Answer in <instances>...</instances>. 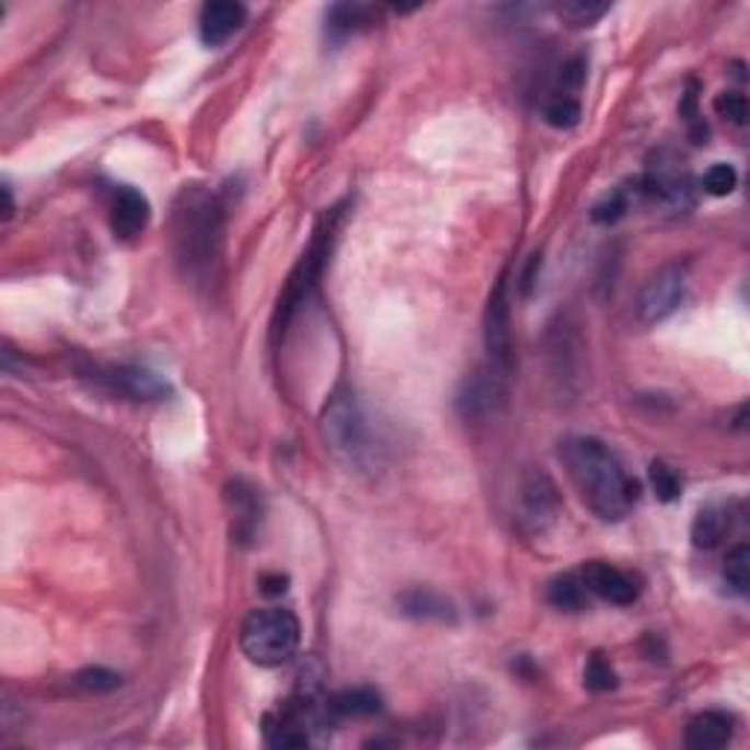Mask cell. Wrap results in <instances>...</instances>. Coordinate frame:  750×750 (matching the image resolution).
<instances>
[{
  "label": "cell",
  "instance_id": "1",
  "mask_svg": "<svg viewBox=\"0 0 750 750\" xmlns=\"http://www.w3.org/2000/svg\"><path fill=\"white\" fill-rule=\"evenodd\" d=\"M561 458L575 481L580 498L598 519L622 522L636 505L639 487L624 472L622 461L596 437H572L561 449Z\"/></svg>",
  "mask_w": 750,
  "mask_h": 750
},
{
  "label": "cell",
  "instance_id": "2",
  "mask_svg": "<svg viewBox=\"0 0 750 750\" xmlns=\"http://www.w3.org/2000/svg\"><path fill=\"white\" fill-rule=\"evenodd\" d=\"M223 238V206L208 191H185L173 215L176 258L194 279H206L220 255Z\"/></svg>",
  "mask_w": 750,
  "mask_h": 750
},
{
  "label": "cell",
  "instance_id": "3",
  "mask_svg": "<svg viewBox=\"0 0 750 750\" xmlns=\"http://www.w3.org/2000/svg\"><path fill=\"white\" fill-rule=\"evenodd\" d=\"M320 425H323V437H326L332 454L349 470L364 472L376 463V446H372L367 414L353 390L337 388L328 396Z\"/></svg>",
  "mask_w": 750,
  "mask_h": 750
},
{
  "label": "cell",
  "instance_id": "4",
  "mask_svg": "<svg viewBox=\"0 0 750 750\" xmlns=\"http://www.w3.org/2000/svg\"><path fill=\"white\" fill-rule=\"evenodd\" d=\"M299 619L285 607H264L246 615L244 627H241V651L250 662L262 666V669H276L297 654Z\"/></svg>",
  "mask_w": 750,
  "mask_h": 750
},
{
  "label": "cell",
  "instance_id": "5",
  "mask_svg": "<svg viewBox=\"0 0 750 750\" xmlns=\"http://www.w3.org/2000/svg\"><path fill=\"white\" fill-rule=\"evenodd\" d=\"M341 208H332V215L320 220V227L314 229V238H311V246H308L299 264L290 273L288 285L281 290L279 305H276V316H273V337H285L288 326L293 323L297 311L308 302V297L314 293L316 281L323 276V267H326V258L332 253V241H335L337 232V215Z\"/></svg>",
  "mask_w": 750,
  "mask_h": 750
},
{
  "label": "cell",
  "instance_id": "6",
  "mask_svg": "<svg viewBox=\"0 0 750 750\" xmlns=\"http://www.w3.org/2000/svg\"><path fill=\"white\" fill-rule=\"evenodd\" d=\"M642 194L669 208V211H686L695 203V182L689 176L686 164L674 153H657L648 171L642 176Z\"/></svg>",
  "mask_w": 750,
  "mask_h": 750
},
{
  "label": "cell",
  "instance_id": "7",
  "mask_svg": "<svg viewBox=\"0 0 750 750\" xmlns=\"http://www.w3.org/2000/svg\"><path fill=\"white\" fill-rule=\"evenodd\" d=\"M507 399V372L496 370V367H481L472 376L463 379L454 396V407L466 423H481L505 405Z\"/></svg>",
  "mask_w": 750,
  "mask_h": 750
},
{
  "label": "cell",
  "instance_id": "8",
  "mask_svg": "<svg viewBox=\"0 0 750 750\" xmlns=\"http://www.w3.org/2000/svg\"><path fill=\"white\" fill-rule=\"evenodd\" d=\"M686 297V267L669 264L657 276L648 279V285L639 293V320L645 326L662 323L680 308Z\"/></svg>",
  "mask_w": 750,
  "mask_h": 750
},
{
  "label": "cell",
  "instance_id": "9",
  "mask_svg": "<svg viewBox=\"0 0 750 750\" xmlns=\"http://www.w3.org/2000/svg\"><path fill=\"white\" fill-rule=\"evenodd\" d=\"M484 344H487L489 367L510 372L514 361V337H510V299H507V276H501L496 290L489 293L484 314Z\"/></svg>",
  "mask_w": 750,
  "mask_h": 750
},
{
  "label": "cell",
  "instance_id": "10",
  "mask_svg": "<svg viewBox=\"0 0 750 750\" xmlns=\"http://www.w3.org/2000/svg\"><path fill=\"white\" fill-rule=\"evenodd\" d=\"M580 580H584L587 592L598 596L601 601H607V604L631 607L633 601L639 598L636 580H633L627 572L619 569V566H613V563H587V569H584V578Z\"/></svg>",
  "mask_w": 750,
  "mask_h": 750
},
{
  "label": "cell",
  "instance_id": "11",
  "mask_svg": "<svg viewBox=\"0 0 750 750\" xmlns=\"http://www.w3.org/2000/svg\"><path fill=\"white\" fill-rule=\"evenodd\" d=\"M97 381L106 384L112 393L136 399V402H159V399L171 393V388L159 376L138 370V367H109V370H100Z\"/></svg>",
  "mask_w": 750,
  "mask_h": 750
},
{
  "label": "cell",
  "instance_id": "12",
  "mask_svg": "<svg viewBox=\"0 0 750 750\" xmlns=\"http://www.w3.org/2000/svg\"><path fill=\"white\" fill-rule=\"evenodd\" d=\"M109 223L118 238L141 235L150 223V203H147L145 194L132 185H118L112 191Z\"/></svg>",
  "mask_w": 750,
  "mask_h": 750
},
{
  "label": "cell",
  "instance_id": "13",
  "mask_svg": "<svg viewBox=\"0 0 750 750\" xmlns=\"http://www.w3.org/2000/svg\"><path fill=\"white\" fill-rule=\"evenodd\" d=\"M244 3H235V0H211V3H206L203 12H199V38H203L208 47L227 45L229 38L244 27Z\"/></svg>",
  "mask_w": 750,
  "mask_h": 750
},
{
  "label": "cell",
  "instance_id": "14",
  "mask_svg": "<svg viewBox=\"0 0 750 750\" xmlns=\"http://www.w3.org/2000/svg\"><path fill=\"white\" fill-rule=\"evenodd\" d=\"M522 505L524 519L533 522V528H545L549 522H554V516L561 510V496H557V487L545 472L528 475L522 489Z\"/></svg>",
  "mask_w": 750,
  "mask_h": 750
},
{
  "label": "cell",
  "instance_id": "15",
  "mask_svg": "<svg viewBox=\"0 0 750 750\" xmlns=\"http://www.w3.org/2000/svg\"><path fill=\"white\" fill-rule=\"evenodd\" d=\"M732 739V715L706 709L695 715L686 727V748L692 750H718L727 748Z\"/></svg>",
  "mask_w": 750,
  "mask_h": 750
},
{
  "label": "cell",
  "instance_id": "16",
  "mask_svg": "<svg viewBox=\"0 0 750 750\" xmlns=\"http://www.w3.org/2000/svg\"><path fill=\"white\" fill-rule=\"evenodd\" d=\"M399 613L407 615V619H416V622L452 624L458 619L452 601L440 596V592H431V589H407V592H402L399 596Z\"/></svg>",
  "mask_w": 750,
  "mask_h": 750
},
{
  "label": "cell",
  "instance_id": "17",
  "mask_svg": "<svg viewBox=\"0 0 750 750\" xmlns=\"http://www.w3.org/2000/svg\"><path fill=\"white\" fill-rule=\"evenodd\" d=\"M229 505H232V519H235V536L246 543L262 522V505H258V493H255L246 481H232L229 484Z\"/></svg>",
  "mask_w": 750,
  "mask_h": 750
},
{
  "label": "cell",
  "instance_id": "18",
  "mask_svg": "<svg viewBox=\"0 0 750 750\" xmlns=\"http://www.w3.org/2000/svg\"><path fill=\"white\" fill-rule=\"evenodd\" d=\"M372 10L370 7H361V3H337L332 7L326 15V30L335 38H346L358 33L364 24H370Z\"/></svg>",
  "mask_w": 750,
  "mask_h": 750
},
{
  "label": "cell",
  "instance_id": "19",
  "mask_svg": "<svg viewBox=\"0 0 750 750\" xmlns=\"http://www.w3.org/2000/svg\"><path fill=\"white\" fill-rule=\"evenodd\" d=\"M328 709L335 715H346V718H349V715H353V718H364V715L379 713L381 697L379 692H372V689H346V692L332 697Z\"/></svg>",
  "mask_w": 750,
  "mask_h": 750
},
{
  "label": "cell",
  "instance_id": "20",
  "mask_svg": "<svg viewBox=\"0 0 750 750\" xmlns=\"http://www.w3.org/2000/svg\"><path fill=\"white\" fill-rule=\"evenodd\" d=\"M549 601H552V607L563 610V613H578V610L587 607V587L575 575H563V578L552 580Z\"/></svg>",
  "mask_w": 750,
  "mask_h": 750
},
{
  "label": "cell",
  "instance_id": "21",
  "mask_svg": "<svg viewBox=\"0 0 750 750\" xmlns=\"http://www.w3.org/2000/svg\"><path fill=\"white\" fill-rule=\"evenodd\" d=\"M607 12H610V3H596V0H566L557 7V15L569 27H592Z\"/></svg>",
  "mask_w": 750,
  "mask_h": 750
},
{
  "label": "cell",
  "instance_id": "22",
  "mask_svg": "<svg viewBox=\"0 0 750 750\" xmlns=\"http://www.w3.org/2000/svg\"><path fill=\"white\" fill-rule=\"evenodd\" d=\"M724 580H727V587L736 592V596H748V587H750V549L745 543L736 545L730 554H727V561H724Z\"/></svg>",
  "mask_w": 750,
  "mask_h": 750
},
{
  "label": "cell",
  "instance_id": "23",
  "mask_svg": "<svg viewBox=\"0 0 750 750\" xmlns=\"http://www.w3.org/2000/svg\"><path fill=\"white\" fill-rule=\"evenodd\" d=\"M724 524L727 522H724L718 507H704L692 522V540H695L697 549H715L724 536Z\"/></svg>",
  "mask_w": 750,
  "mask_h": 750
},
{
  "label": "cell",
  "instance_id": "24",
  "mask_svg": "<svg viewBox=\"0 0 750 750\" xmlns=\"http://www.w3.org/2000/svg\"><path fill=\"white\" fill-rule=\"evenodd\" d=\"M648 478H651V487L654 493H657V498L660 501H674V498H680V489H683V484H680V475L674 470H671L669 463L662 461H654L651 466H648Z\"/></svg>",
  "mask_w": 750,
  "mask_h": 750
},
{
  "label": "cell",
  "instance_id": "25",
  "mask_svg": "<svg viewBox=\"0 0 750 750\" xmlns=\"http://www.w3.org/2000/svg\"><path fill=\"white\" fill-rule=\"evenodd\" d=\"M545 120L557 129H572L580 120V103L578 97H561L552 94L549 106H545Z\"/></svg>",
  "mask_w": 750,
  "mask_h": 750
},
{
  "label": "cell",
  "instance_id": "26",
  "mask_svg": "<svg viewBox=\"0 0 750 750\" xmlns=\"http://www.w3.org/2000/svg\"><path fill=\"white\" fill-rule=\"evenodd\" d=\"M701 185H704L706 194H713V197H727V194H732V191H736V185H739V173H736V168H732V164L718 162L704 173Z\"/></svg>",
  "mask_w": 750,
  "mask_h": 750
},
{
  "label": "cell",
  "instance_id": "27",
  "mask_svg": "<svg viewBox=\"0 0 750 750\" xmlns=\"http://www.w3.org/2000/svg\"><path fill=\"white\" fill-rule=\"evenodd\" d=\"M73 686L82 689V692H91V695H103V692H112V689L120 686V674L109 669H85L73 678Z\"/></svg>",
  "mask_w": 750,
  "mask_h": 750
},
{
  "label": "cell",
  "instance_id": "28",
  "mask_svg": "<svg viewBox=\"0 0 750 750\" xmlns=\"http://www.w3.org/2000/svg\"><path fill=\"white\" fill-rule=\"evenodd\" d=\"M584 683L592 692H610V689H615V671L610 669V662L601 654L589 657L587 669H584Z\"/></svg>",
  "mask_w": 750,
  "mask_h": 750
},
{
  "label": "cell",
  "instance_id": "29",
  "mask_svg": "<svg viewBox=\"0 0 750 750\" xmlns=\"http://www.w3.org/2000/svg\"><path fill=\"white\" fill-rule=\"evenodd\" d=\"M715 112L722 115L724 120H730L736 127H741L748 120V97L739 94V91H724L715 97Z\"/></svg>",
  "mask_w": 750,
  "mask_h": 750
},
{
  "label": "cell",
  "instance_id": "30",
  "mask_svg": "<svg viewBox=\"0 0 750 750\" xmlns=\"http://www.w3.org/2000/svg\"><path fill=\"white\" fill-rule=\"evenodd\" d=\"M627 206H631V197H627V191L624 188L613 191V194H610L604 203H598L596 211H592V220H596V223H615V220L622 218L624 211H627Z\"/></svg>",
  "mask_w": 750,
  "mask_h": 750
},
{
  "label": "cell",
  "instance_id": "31",
  "mask_svg": "<svg viewBox=\"0 0 750 750\" xmlns=\"http://www.w3.org/2000/svg\"><path fill=\"white\" fill-rule=\"evenodd\" d=\"M262 587L267 596H281L285 589H288V578H281V575H267V578H262Z\"/></svg>",
  "mask_w": 750,
  "mask_h": 750
},
{
  "label": "cell",
  "instance_id": "32",
  "mask_svg": "<svg viewBox=\"0 0 750 750\" xmlns=\"http://www.w3.org/2000/svg\"><path fill=\"white\" fill-rule=\"evenodd\" d=\"M3 197H7V211H3V218L10 220L12 211H15V203H12V188H10V185H3Z\"/></svg>",
  "mask_w": 750,
  "mask_h": 750
}]
</instances>
